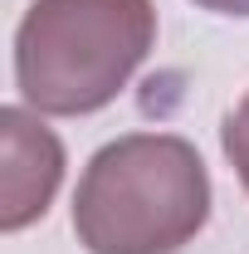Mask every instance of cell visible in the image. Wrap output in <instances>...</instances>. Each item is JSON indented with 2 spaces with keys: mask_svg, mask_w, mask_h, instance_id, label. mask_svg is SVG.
I'll use <instances>...</instances> for the list:
<instances>
[{
  "mask_svg": "<svg viewBox=\"0 0 249 254\" xmlns=\"http://www.w3.org/2000/svg\"><path fill=\"white\" fill-rule=\"evenodd\" d=\"M152 49V0H30L15 30V88L44 118H88L118 103Z\"/></svg>",
  "mask_w": 249,
  "mask_h": 254,
  "instance_id": "cell-2",
  "label": "cell"
},
{
  "mask_svg": "<svg viewBox=\"0 0 249 254\" xmlns=\"http://www.w3.org/2000/svg\"><path fill=\"white\" fill-rule=\"evenodd\" d=\"M220 147H225V161L235 166L240 186L249 190V93L225 113V127H220Z\"/></svg>",
  "mask_w": 249,
  "mask_h": 254,
  "instance_id": "cell-4",
  "label": "cell"
},
{
  "mask_svg": "<svg viewBox=\"0 0 249 254\" xmlns=\"http://www.w3.org/2000/svg\"><path fill=\"white\" fill-rule=\"evenodd\" d=\"M210 220V171L181 132H127L98 147L73 190L88 254H181Z\"/></svg>",
  "mask_w": 249,
  "mask_h": 254,
  "instance_id": "cell-1",
  "label": "cell"
},
{
  "mask_svg": "<svg viewBox=\"0 0 249 254\" xmlns=\"http://www.w3.org/2000/svg\"><path fill=\"white\" fill-rule=\"evenodd\" d=\"M190 5L210 15H230V20H249V0H190Z\"/></svg>",
  "mask_w": 249,
  "mask_h": 254,
  "instance_id": "cell-5",
  "label": "cell"
},
{
  "mask_svg": "<svg viewBox=\"0 0 249 254\" xmlns=\"http://www.w3.org/2000/svg\"><path fill=\"white\" fill-rule=\"evenodd\" d=\"M0 132H5V195H0V230L15 235L25 225L44 220L49 200L63 181V142L39 123L34 108H0Z\"/></svg>",
  "mask_w": 249,
  "mask_h": 254,
  "instance_id": "cell-3",
  "label": "cell"
}]
</instances>
